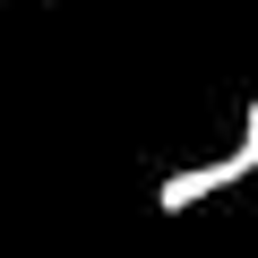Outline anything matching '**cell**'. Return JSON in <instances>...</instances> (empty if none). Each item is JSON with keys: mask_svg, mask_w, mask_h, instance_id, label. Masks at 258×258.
<instances>
[{"mask_svg": "<svg viewBox=\"0 0 258 258\" xmlns=\"http://www.w3.org/2000/svg\"><path fill=\"white\" fill-rule=\"evenodd\" d=\"M249 172H258V103L241 112V147H232L224 164H198V172H164L155 207H164V215H189L198 198H215V189H232V181H249Z\"/></svg>", "mask_w": 258, "mask_h": 258, "instance_id": "cell-1", "label": "cell"}]
</instances>
